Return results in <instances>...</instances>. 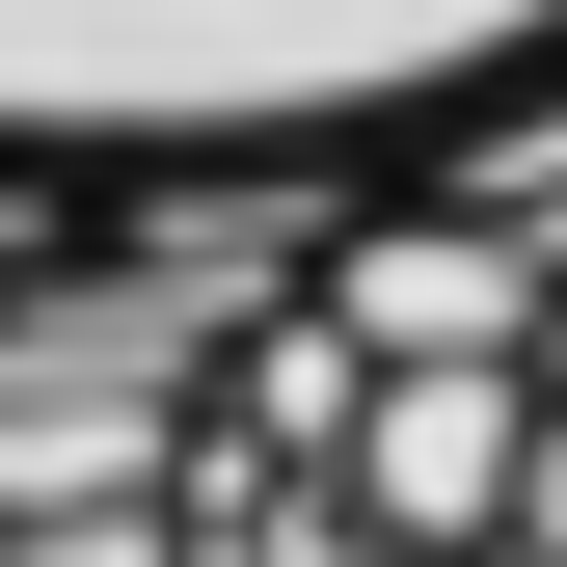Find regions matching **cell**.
Listing matches in <instances>:
<instances>
[{
    "label": "cell",
    "mask_w": 567,
    "mask_h": 567,
    "mask_svg": "<svg viewBox=\"0 0 567 567\" xmlns=\"http://www.w3.org/2000/svg\"><path fill=\"white\" fill-rule=\"evenodd\" d=\"M567 82V0H0V189L163 217V189L405 163Z\"/></svg>",
    "instance_id": "6da1fadb"
}]
</instances>
